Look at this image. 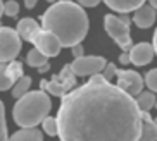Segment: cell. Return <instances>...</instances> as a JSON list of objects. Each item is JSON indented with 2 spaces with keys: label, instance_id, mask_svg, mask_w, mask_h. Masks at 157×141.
Here are the masks:
<instances>
[{
  "label": "cell",
  "instance_id": "obj_8",
  "mask_svg": "<svg viewBox=\"0 0 157 141\" xmlns=\"http://www.w3.org/2000/svg\"><path fill=\"white\" fill-rule=\"evenodd\" d=\"M31 43L45 57H57L60 54V48H62L59 40L56 38V35H52L50 31H45V29H40V33L33 38Z\"/></svg>",
  "mask_w": 157,
  "mask_h": 141
},
{
  "label": "cell",
  "instance_id": "obj_33",
  "mask_svg": "<svg viewBox=\"0 0 157 141\" xmlns=\"http://www.w3.org/2000/svg\"><path fill=\"white\" fill-rule=\"evenodd\" d=\"M2 14H4V2L0 0V17H2Z\"/></svg>",
  "mask_w": 157,
  "mask_h": 141
},
{
  "label": "cell",
  "instance_id": "obj_19",
  "mask_svg": "<svg viewBox=\"0 0 157 141\" xmlns=\"http://www.w3.org/2000/svg\"><path fill=\"white\" fill-rule=\"evenodd\" d=\"M14 81L10 79L9 72H7V64L5 62H0V91H7L12 88Z\"/></svg>",
  "mask_w": 157,
  "mask_h": 141
},
{
  "label": "cell",
  "instance_id": "obj_29",
  "mask_svg": "<svg viewBox=\"0 0 157 141\" xmlns=\"http://www.w3.org/2000/svg\"><path fill=\"white\" fill-rule=\"evenodd\" d=\"M38 69V72H48V69H50V65H48V62H45L43 65H40V67H36Z\"/></svg>",
  "mask_w": 157,
  "mask_h": 141
},
{
  "label": "cell",
  "instance_id": "obj_13",
  "mask_svg": "<svg viewBox=\"0 0 157 141\" xmlns=\"http://www.w3.org/2000/svg\"><path fill=\"white\" fill-rule=\"evenodd\" d=\"M105 5L109 9H112L114 12H119V14H128V12H133L140 7V5L145 4V0H104Z\"/></svg>",
  "mask_w": 157,
  "mask_h": 141
},
{
  "label": "cell",
  "instance_id": "obj_16",
  "mask_svg": "<svg viewBox=\"0 0 157 141\" xmlns=\"http://www.w3.org/2000/svg\"><path fill=\"white\" fill-rule=\"evenodd\" d=\"M29 86H31V77L29 76H21L17 81L12 84V96L14 98H19V96H23L26 91H29Z\"/></svg>",
  "mask_w": 157,
  "mask_h": 141
},
{
  "label": "cell",
  "instance_id": "obj_12",
  "mask_svg": "<svg viewBox=\"0 0 157 141\" xmlns=\"http://www.w3.org/2000/svg\"><path fill=\"white\" fill-rule=\"evenodd\" d=\"M142 117V131H140L138 141H155L157 139V126L154 119L150 117L148 110H140Z\"/></svg>",
  "mask_w": 157,
  "mask_h": 141
},
{
  "label": "cell",
  "instance_id": "obj_21",
  "mask_svg": "<svg viewBox=\"0 0 157 141\" xmlns=\"http://www.w3.org/2000/svg\"><path fill=\"white\" fill-rule=\"evenodd\" d=\"M40 124H43V131H45L48 136H57V121L54 117H48V115H47Z\"/></svg>",
  "mask_w": 157,
  "mask_h": 141
},
{
  "label": "cell",
  "instance_id": "obj_10",
  "mask_svg": "<svg viewBox=\"0 0 157 141\" xmlns=\"http://www.w3.org/2000/svg\"><path fill=\"white\" fill-rule=\"evenodd\" d=\"M133 21L138 28L147 29V28H150L155 23V9H154L152 5H145V4L140 5L138 9L135 10Z\"/></svg>",
  "mask_w": 157,
  "mask_h": 141
},
{
  "label": "cell",
  "instance_id": "obj_20",
  "mask_svg": "<svg viewBox=\"0 0 157 141\" xmlns=\"http://www.w3.org/2000/svg\"><path fill=\"white\" fill-rule=\"evenodd\" d=\"M7 72H9V76H10V79L12 81H17L19 77L23 76V64L21 62H17V60H10L9 64H7Z\"/></svg>",
  "mask_w": 157,
  "mask_h": 141
},
{
  "label": "cell",
  "instance_id": "obj_3",
  "mask_svg": "<svg viewBox=\"0 0 157 141\" xmlns=\"http://www.w3.org/2000/svg\"><path fill=\"white\" fill-rule=\"evenodd\" d=\"M52 102L47 91H26L19 96L12 110V117L21 128H36L47 115L50 114Z\"/></svg>",
  "mask_w": 157,
  "mask_h": 141
},
{
  "label": "cell",
  "instance_id": "obj_6",
  "mask_svg": "<svg viewBox=\"0 0 157 141\" xmlns=\"http://www.w3.org/2000/svg\"><path fill=\"white\" fill-rule=\"evenodd\" d=\"M107 60L104 57H98V55H90V57H78L74 59L71 65V71L74 72V76H93V74H98L104 71Z\"/></svg>",
  "mask_w": 157,
  "mask_h": 141
},
{
  "label": "cell",
  "instance_id": "obj_27",
  "mask_svg": "<svg viewBox=\"0 0 157 141\" xmlns=\"http://www.w3.org/2000/svg\"><path fill=\"white\" fill-rule=\"evenodd\" d=\"M79 5H85V7H95V5H98V2L100 0H78Z\"/></svg>",
  "mask_w": 157,
  "mask_h": 141
},
{
  "label": "cell",
  "instance_id": "obj_24",
  "mask_svg": "<svg viewBox=\"0 0 157 141\" xmlns=\"http://www.w3.org/2000/svg\"><path fill=\"white\" fill-rule=\"evenodd\" d=\"M145 84L150 88V91L157 93V69H152V71L147 72V76H145Z\"/></svg>",
  "mask_w": 157,
  "mask_h": 141
},
{
  "label": "cell",
  "instance_id": "obj_32",
  "mask_svg": "<svg viewBox=\"0 0 157 141\" xmlns=\"http://www.w3.org/2000/svg\"><path fill=\"white\" fill-rule=\"evenodd\" d=\"M148 2H150V5H152L154 9L157 10V0H148Z\"/></svg>",
  "mask_w": 157,
  "mask_h": 141
},
{
  "label": "cell",
  "instance_id": "obj_11",
  "mask_svg": "<svg viewBox=\"0 0 157 141\" xmlns=\"http://www.w3.org/2000/svg\"><path fill=\"white\" fill-rule=\"evenodd\" d=\"M40 29H42V26H40L35 19L24 17V19H21V21L17 23V29H16V31H17V35L21 36V40L31 43L33 38L40 33Z\"/></svg>",
  "mask_w": 157,
  "mask_h": 141
},
{
  "label": "cell",
  "instance_id": "obj_30",
  "mask_svg": "<svg viewBox=\"0 0 157 141\" xmlns=\"http://www.w3.org/2000/svg\"><path fill=\"white\" fill-rule=\"evenodd\" d=\"M36 2H38V0H24V5H26L28 9H33V7L36 5Z\"/></svg>",
  "mask_w": 157,
  "mask_h": 141
},
{
  "label": "cell",
  "instance_id": "obj_36",
  "mask_svg": "<svg viewBox=\"0 0 157 141\" xmlns=\"http://www.w3.org/2000/svg\"><path fill=\"white\" fill-rule=\"evenodd\" d=\"M154 105H155V109H157V102H155V103H154Z\"/></svg>",
  "mask_w": 157,
  "mask_h": 141
},
{
  "label": "cell",
  "instance_id": "obj_25",
  "mask_svg": "<svg viewBox=\"0 0 157 141\" xmlns=\"http://www.w3.org/2000/svg\"><path fill=\"white\" fill-rule=\"evenodd\" d=\"M102 76L105 77L107 81H111L112 76H116V65H114V64H109V62H107L105 67H104V74H102Z\"/></svg>",
  "mask_w": 157,
  "mask_h": 141
},
{
  "label": "cell",
  "instance_id": "obj_26",
  "mask_svg": "<svg viewBox=\"0 0 157 141\" xmlns=\"http://www.w3.org/2000/svg\"><path fill=\"white\" fill-rule=\"evenodd\" d=\"M83 45H81V43H76V45H73L71 46V54L74 55V59H78V57H81V55H83Z\"/></svg>",
  "mask_w": 157,
  "mask_h": 141
},
{
  "label": "cell",
  "instance_id": "obj_4",
  "mask_svg": "<svg viewBox=\"0 0 157 141\" xmlns=\"http://www.w3.org/2000/svg\"><path fill=\"white\" fill-rule=\"evenodd\" d=\"M104 26L107 35L123 48V52H128L133 46L131 36H129V17L126 14H121V16L107 14L104 19Z\"/></svg>",
  "mask_w": 157,
  "mask_h": 141
},
{
  "label": "cell",
  "instance_id": "obj_38",
  "mask_svg": "<svg viewBox=\"0 0 157 141\" xmlns=\"http://www.w3.org/2000/svg\"><path fill=\"white\" fill-rule=\"evenodd\" d=\"M155 141H157V139H155Z\"/></svg>",
  "mask_w": 157,
  "mask_h": 141
},
{
  "label": "cell",
  "instance_id": "obj_35",
  "mask_svg": "<svg viewBox=\"0 0 157 141\" xmlns=\"http://www.w3.org/2000/svg\"><path fill=\"white\" fill-rule=\"evenodd\" d=\"M60 2H69V0H60Z\"/></svg>",
  "mask_w": 157,
  "mask_h": 141
},
{
  "label": "cell",
  "instance_id": "obj_7",
  "mask_svg": "<svg viewBox=\"0 0 157 141\" xmlns=\"http://www.w3.org/2000/svg\"><path fill=\"white\" fill-rule=\"evenodd\" d=\"M117 76V86L123 91L129 93L131 96H138L143 90V79L138 72L129 71V69H116Z\"/></svg>",
  "mask_w": 157,
  "mask_h": 141
},
{
  "label": "cell",
  "instance_id": "obj_34",
  "mask_svg": "<svg viewBox=\"0 0 157 141\" xmlns=\"http://www.w3.org/2000/svg\"><path fill=\"white\" fill-rule=\"evenodd\" d=\"M154 122H155V126H157V117H155V119H154Z\"/></svg>",
  "mask_w": 157,
  "mask_h": 141
},
{
  "label": "cell",
  "instance_id": "obj_18",
  "mask_svg": "<svg viewBox=\"0 0 157 141\" xmlns=\"http://www.w3.org/2000/svg\"><path fill=\"white\" fill-rule=\"evenodd\" d=\"M47 59H48V57H45V55L40 50H36V48H31V50L28 52V55H26V62H28L31 67H40V65H43L47 62Z\"/></svg>",
  "mask_w": 157,
  "mask_h": 141
},
{
  "label": "cell",
  "instance_id": "obj_9",
  "mask_svg": "<svg viewBox=\"0 0 157 141\" xmlns=\"http://www.w3.org/2000/svg\"><path fill=\"white\" fill-rule=\"evenodd\" d=\"M129 62L135 65H147L154 59V48L150 43H138L129 48Z\"/></svg>",
  "mask_w": 157,
  "mask_h": 141
},
{
  "label": "cell",
  "instance_id": "obj_22",
  "mask_svg": "<svg viewBox=\"0 0 157 141\" xmlns=\"http://www.w3.org/2000/svg\"><path fill=\"white\" fill-rule=\"evenodd\" d=\"M7 139H9V136H7V124H5V109L2 100H0V141Z\"/></svg>",
  "mask_w": 157,
  "mask_h": 141
},
{
  "label": "cell",
  "instance_id": "obj_1",
  "mask_svg": "<svg viewBox=\"0 0 157 141\" xmlns=\"http://www.w3.org/2000/svg\"><path fill=\"white\" fill-rule=\"evenodd\" d=\"M60 98L56 117L60 141H138L142 117L136 98L100 72Z\"/></svg>",
  "mask_w": 157,
  "mask_h": 141
},
{
  "label": "cell",
  "instance_id": "obj_5",
  "mask_svg": "<svg viewBox=\"0 0 157 141\" xmlns=\"http://www.w3.org/2000/svg\"><path fill=\"white\" fill-rule=\"evenodd\" d=\"M21 46H23V40L16 29L5 26L0 28V62L7 64L14 60L21 52Z\"/></svg>",
  "mask_w": 157,
  "mask_h": 141
},
{
  "label": "cell",
  "instance_id": "obj_37",
  "mask_svg": "<svg viewBox=\"0 0 157 141\" xmlns=\"http://www.w3.org/2000/svg\"><path fill=\"white\" fill-rule=\"evenodd\" d=\"M48 2H56V0H48Z\"/></svg>",
  "mask_w": 157,
  "mask_h": 141
},
{
  "label": "cell",
  "instance_id": "obj_15",
  "mask_svg": "<svg viewBox=\"0 0 157 141\" xmlns=\"http://www.w3.org/2000/svg\"><path fill=\"white\" fill-rule=\"evenodd\" d=\"M57 79V81L62 84V86L66 88V91H69L71 88L76 84V76H74V72L71 71V65H64V69H62V72L59 74V76H54Z\"/></svg>",
  "mask_w": 157,
  "mask_h": 141
},
{
  "label": "cell",
  "instance_id": "obj_2",
  "mask_svg": "<svg viewBox=\"0 0 157 141\" xmlns=\"http://www.w3.org/2000/svg\"><path fill=\"white\" fill-rule=\"evenodd\" d=\"M88 16L83 7L73 2H54L42 16V29L56 35L60 46L71 48L81 43L88 33Z\"/></svg>",
  "mask_w": 157,
  "mask_h": 141
},
{
  "label": "cell",
  "instance_id": "obj_14",
  "mask_svg": "<svg viewBox=\"0 0 157 141\" xmlns=\"http://www.w3.org/2000/svg\"><path fill=\"white\" fill-rule=\"evenodd\" d=\"M7 141H43V134L36 128H23L21 131L14 132Z\"/></svg>",
  "mask_w": 157,
  "mask_h": 141
},
{
  "label": "cell",
  "instance_id": "obj_17",
  "mask_svg": "<svg viewBox=\"0 0 157 141\" xmlns=\"http://www.w3.org/2000/svg\"><path fill=\"white\" fill-rule=\"evenodd\" d=\"M136 103H138L140 110H150L155 103V95L154 91H145V93H140L138 98H136Z\"/></svg>",
  "mask_w": 157,
  "mask_h": 141
},
{
  "label": "cell",
  "instance_id": "obj_31",
  "mask_svg": "<svg viewBox=\"0 0 157 141\" xmlns=\"http://www.w3.org/2000/svg\"><path fill=\"white\" fill-rule=\"evenodd\" d=\"M152 48H154V54H157V29H155V33H154V45H152Z\"/></svg>",
  "mask_w": 157,
  "mask_h": 141
},
{
  "label": "cell",
  "instance_id": "obj_23",
  "mask_svg": "<svg viewBox=\"0 0 157 141\" xmlns=\"http://www.w3.org/2000/svg\"><path fill=\"white\" fill-rule=\"evenodd\" d=\"M4 14L5 16H9V17H16L19 14V4L16 0H9V2H5L4 4Z\"/></svg>",
  "mask_w": 157,
  "mask_h": 141
},
{
  "label": "cell",
  "instance_id": "obj_28",
  "mask_svg": "<svg viewBox=\"0 0 157 141\" xmlns=\"http://www.w3.org/2000/svg\"><path fill=\"white\" fill-rule=\"evenodd\" d=\"M119 62H121L123 65H126V64L129 62V55L126 54V52H124V54H121V55H119Z\"/></svg>",
  "mask_w": 157,
  "mask_h": 141
}]
</instances>
